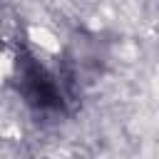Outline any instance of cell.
<instances>
[{
    "label": "cell",
    "instance_id": "6da1fadb",
    "mask_svg": "<svg viewBox=\"0 0 159 159\" xmlns=\"http://www.w3.org/2000/svg\"><path fill=\"white\" fill-rule=\"evenodd\" d=\"M22 89H25V97L37 107H57L60 104V94H57L55 82L35 62H27L22 67Z\"/></svg>",
    "mask_w": 159,
    "mask_h": 159
}]
</instances>
